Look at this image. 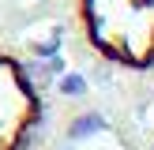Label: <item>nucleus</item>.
Listing matches in <instances>:
<instances>
[{
  "label": "nucleus",
  "instance_id": "nucleus-1",
  "mask_svg": "<svg viewBox=\"0 0 154 150\" xmlns=\"http://www.w3.org/2000/svg\"><path fill=\"white\" fill-rule=\"evenodd\" d=\"M72 45L113 79H154V0H64Z\"/></svg>",
  "mask_w": 154,
  "mask_h": 150
},
{
  "label": "nucleus",
  "instance_id": "nucleus-2",
  "mask_svg": "<svg viewBox=\"0 0 154 150\" xmlns=\"http://www.w3.org/2000/svg\"><path fill=\"white\" fill-rule=\"evenodd\" d=\"M49 131V90L34 56L0 38V150H38Z\"/></svg>",
  "mask_w": 154,
  "mask_h": 150
},
{
  "label": "nucleus",
  "instance_id": "nucleus-3",
  "mask_svg": "<svg viewBox=\"0 0 154 150\" xmlns=\"http://www.w3.org/2000/svg\"><path fill=\"white\" fill-rule=\"evenodd\" d=\"M147 150H154V128H150V139H147Z\"/></svg>",
  "mask_w": 154,
  "mask_h": 150
}]
</instances>
